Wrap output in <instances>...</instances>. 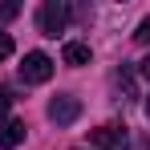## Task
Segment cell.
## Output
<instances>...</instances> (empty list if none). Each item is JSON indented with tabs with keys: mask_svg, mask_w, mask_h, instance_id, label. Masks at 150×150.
Listing matches in <instances>:
<instances>
[{
	"mask_svg": "<svg viewBox=\"0 0 150 150\" xmlns=\"http://www.w3.org/2000/svg\"><path fill=\"white\" fill-rule=\"evenodd\" d=\"M4 57H12V37H8V33H0V61H4Z\"/></svg>",
	"mask_w": 150,
	"mask_h": 150,
	"instance_id": "9c48e42d",
	"label": "cell"
},
{
	"mask_svg": "<svg viewBox=\"0 0 150 150\" xmlns=\"http://www.w3.org/2000/svg\"><path fill=\"white\" fill-rule=\"evenodd\" d=\"M134 41H138V45H150V16L142 21V25H138V33H134Z\"/></svg>",
	"mask_w": 150,
	"mask_h": 150,
	"instance_id": "ba28073f",
	"label": "cell"
},
{
	"mask_svg": "<svg viewBox=\"0 0 150 150\" xmlns=\"http://www.w3.org/2000/svg\"><path fill=\"white\" fill-rule=\"evenodd\" d=\"M65 25H69V4H61V0H45L41 12H37V28H41L45 37H57V33H65Z\"/></svg>",
	"mask_w": 150,
	"mask_h": 150,
	"instance_id": "6da1fadb",
	"label": "cell"
},
{
	"mask_svg": "<svg viewBox=\"0 0 150 150\" xmlns=\"http://www.w3.org/2000/svg\"><path fill=\"white\" fill-rule=\"evenodd\" d=\"M8 105H12V93H8V89H0V118L8 114Z\"/></svg>",
	"mask_w": 150,
	"mask_h": 150,
	"instance_id": "30bf717a",
	"label": "cell"
},
{
	"mask_svg": "<svg viewBox=\"0 0 150 150\" xmlns=\"http://www.w3.org/2000/svg\"><path fill=\"white\" fill-rule=\"evenodd\" d=\"M130 142H126V130L122 126H101V130H93V150H126Z\"/></svg>",
	"mask_w": 150,
	"mask_h": 150,
	"instance_id": "277c9868",
	"label": "cell"
},
{
	"mask_svg": "<svg viewBox=\"0 0 150 150\" xmlns=\"http://www.w3.org/2000/svg\"><path fill=\"white\" fill-rule=\"evenodd\" d=\"M21 142H25V122L4 118V122H0V150H16Z\"/></svg>",
	"mask_w": 150,
	"mask_h": 150,
	"instance_id": "5b68a950",
	"label": "cell"
},
{
	"mask_svg": "<svg viewBox=\"0 0 150 150\" xmlns=\"http://www.w3.org/2000/svg\"><path fill=\"white\" fill-rule=\"evenodd\" d=\"M138 69H142V77H150V57L142 61V65H138Z\"/></svg>",
	"mask_w": 150,
	"mask_h": 150,
	"instance_id": "8fae6325",
	"label": "cell"
},
{
	"mask_svg": "<svg viewBox=\"0 0 150 150\" xmlns=\"http://www.w3.org/2000/svg\"><path fill=\"white\" fill-rule=\"evenodd\" d=\"M146 118H150V98H146Z\"/></svg>",
	"mask_w": 150,
	"mask_h": 150,
	"instance_id": "7c38bea8",
	"label": "cell"
},
{
	"mask_svg": "<svg viewBox=\"0 0 150 150\" xmlns=\"http://www.w3.org/2000/svg\"><path fill=\"white\" fill-rule=\"evenodd\" d=\"M53 77V61L45 53H25V61H21V81L28 85H41V81H49Z\"/></svg>",
	"mask_w": 150,
	"mask_h": 150,
	"instance_id": "7a4b0ae2",
	"label": "cell"
},
{
	"mask_svg": "<svg viewBox=\"0 0 150 150\" xmlns=\"http://www.w3.org/2000/svg\"><path fill=\"white\" fill-rule=\"evenodd\" d=\"M49 118L57 126H73L77 118H81V101H77L73 93H57V98L49 101Z\"/></svg>",
	"mask_w": 150,
	"mask_h": 150,
	"instance_id": "3957f363",
	"label": "cell"
},
{
	"mask_svg": "<svg viewBox=\"0 0 150 150\" xmlns=\"http://www.w3.org/2000/svg\"><path fill=\"white\" fill-rule=\"evenodd\" d=\"M89 57H93V53H89L85 41H69V45H65V65H89Z\"/></svg>",
	"mask_w": 150,
	"mask_h": 150,
	"instance_id": "8992f818",
	"label": "cell"
},
{
	"mask_svg": "<svg viewBox=\"0 0 150 150\" xmlns=\"http://www.w3.org/2000/svg\"><path fill=\"white\" fill-rule=\"evenodd\" d=\"M12 16H21V4L16 0H0V25H8Z\"/></svg>",
	"mask_w": 150,
	"mask_h": 150,
	"instance_id": "52a82bcc",
	"label": "cell"
}]
</instances>
